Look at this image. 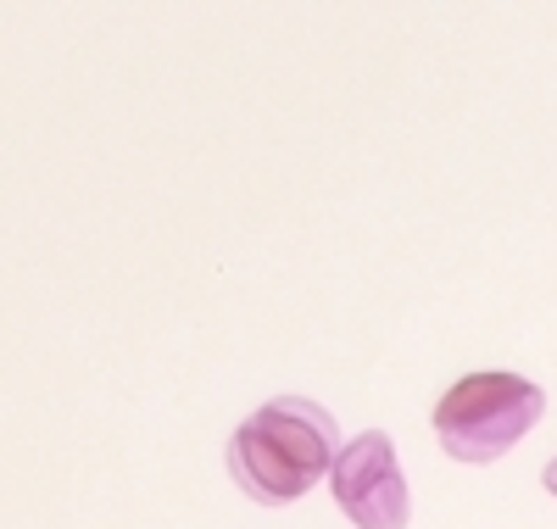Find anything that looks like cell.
Masks as SVG:
<instances>
[{"label":"cell","mask_w":557,"mask_h":529,"mask_svg":"<svg viewBox=\"0 0 557 529\" xmlns=\"http://www.w3.org/2000/svg\"><path fill=\"white\" fill-rule=\"evenodd\" d=\"M546 413L541 384L519 373H469L435 407V435L457 463H496L513 452Z\"/></svg>","instance_id":"2"},{"label":"cell","mask_w":557,"mask_h":529,"mask_svg":"<svg viewBox=\"0 0 557 529\" xmlns=\"http://www.w3.org/2000/svg\"><path fill=\"white\" fill-rule=\"evenodd\" d=\"M541 479H546V491H552V496H557V457H552V463H546V473H541Z\"/></svg>","instance_id":"4"},{"label":"cell","mask_w":557,"mask_h":529,"mask_svg":"<svg viewBox=\"0 0 557 529\" xmlns=\"http://www.w3.org/2000/svg\"><path fill=\"white\" fill-rule=\"evenodd\" d=\"M330 479H335V502L346 507V518L357 529H407V518H412L407 479H401V463H396V452L380 429L357 435L335 457Z\"/></svg>","instance_id":"3"},{"label":"cell","mask_w":557,"mask_h":529,"mask_svg":"<svg viewBox=\"0 0 557 529\" xmlns=\"http://www.w3.org/2000/svg\"><path fill=\"white\" fill-rule=\"evenodd\" d=\"M228 473L251 502L268 507L307 496L323 473H335V418L301 396L257 407L228 441Z\"/></svg>","instance_id":"1"}]
</instances>
